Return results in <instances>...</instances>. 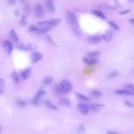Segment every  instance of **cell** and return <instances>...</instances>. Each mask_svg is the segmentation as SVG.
Segmentation results:
<instances>
[{"label":"cell","instance_id":"obj_11","mask_svg":"<svg viewBox=\"0 0 134 134\" xmlns=\"http://www.w3.org/2000/svg\"><path fill=\"white\" fill-rule=\"evenodd\" d=\"M30 74H31V69L30 68H26V69H24L20 73V77L22 78V79L26 80V79H27L30 77Z\"/></svg>","mask_w":134,"mask_h":134},{"label":"cell","instance_id":"obj_34","mask_svg":"<svg viewBox=\"0 0 134 134\" xmlns=\"http://www.w3.org/2000/svg\"><path fill=\"white\" fill-rule=\"evenodd\" d=\"M5 86V80L3 79H0V88H3Z\"/></svg>","mask_w":134,"mask_h":134},{"label":"cell","instance_id":"obj_29","mask_svg":"<svg viewBox=\"0 0 134 134\" xmlns=\"http://www.w3.org/2000/svg\"><path fill=\"white\" fill-rule=\"evenodd\" d=\"M98 52H90V53H89V55H88V57H97V56H98Z\"/></svg>","mask_w":134,"mask_h":134},{"label":"cell","instance_id":"obj_39","mask_svg":"<svg viewBox=\"0 0 134 134\" xmlns=\"http://www.w3.org/2000/svg\"><path fill=\"white\" fill-rule=\"evenodd\" d=\"M130 21H131V23H132V24H134V18L131 19V20H130Z\"/></svg>","mask_w":134,"mask_h":134},{"label":"cell","instance_id":"obj_22","mask_svg":"<svg viewBox=\"0 0 134 134\" xmlns=\"http://www.w3.org/2000/svg\"><path fill=\"white\" fill-rule=\"evenodd\" d=\"M11 77H12V79H14V81L16 82V83H18V81H19V75L16 73V71L12 72V74H11Z\"/></svg>","mask_w":134,"mask_h":134},{"label":"cell","instance_id":"obj_5","mask_svg":"<svg viewBox=\"0 0 134 134\" xmlns=\"http://www.w3.org/2000/svg\"><path fill=\"white\" fill-rule=\"evenodd\" d=\"M34 10H35V15L37 17L41 18L42 16H44V8L43 6H42V5H40V4L36 5Z\"/></svg>","mask_w":134,"mask_h":134},{"label":"cell","instance_id":"obj_23","mask_svg":"<svg viewBox=\"0 0 134 134\" xmlns=\"http://www.w3.org/2000/svg\"><path fill=\"white\" fill-rule=\"evenodd\" d=\"M111 38H112V35L110 33H106V34H104V35L102 36V38H103L105 41H109L111 39Z\"/></svg>","mask_w":134,"mask_h":134},{"label":"cell","instance_id":"obj_19","mask_svg":"<svg viewBox=\"0 0 134 134\" xmlns=\"http://www.w3.org/2000/svg\"><path fill=\"white\" fill-rule=\"evenodd\" d=\"M90 94H91L92 97H95V98H99V97L102 96V93L98 89H93L92 91L90 92Z\"/></svg>","mask_w":134,"mask_h":134},{"label":"cell","instance_id":"obj_20","mask_svg":"<svg viewBox=\"0 0 134 134\" xmlns=\"http://www.w3.org/2000/svg\"><path fill=\"white\" fill-rule=\"evenodd\" d=\"M93 14H94V15H96L97 16H98V17L102 18V19L106 18V16H105V15H104V13H102V12H101V11H99V10H93Z\"/></svg>","mask_w":134,"mask_h":134},{"label":"cell","instance_id":"obj_17","mask_svg":"<svg viewBox=\"0 0 134 134\" xmlns=\"http://www.w3.org/2000/svg\"><path fill=\"white\" fill-rule=\"evenodd\" d=\"M76 96H77V98H79V99H80V100H83V101H89L90 100V98H89V97H86L85 95L80 94V93H76Z\"/></svg>","mask_w":134,"mask_h":134},{"label":"cell","instance_id":"obj_26","mask_svg":"<svg viewBox=\"0 0 134 134\" xmlns=\"http://www.w3.org/2000/svg\"><path fill=\"white\" fill-rule=\"evenodd\" d=\"M38 26H37V25H36V26L32 25V26H30V27H29V30H30V31H32V32H37V33H38Z\"/></svg>","mask_w":134,"mask_h":134},{"label":"cell","instance_id":"obj_36","mask_svg":"<svg viewBox=\"0 0 134 134\" xmlns=\"http://www.w3.org/2000/svg\"><path fill=\"white\" fill-rule=\"evenodd\" d=\"M15 15H16V16H19V11L17 10V9H16V10L15 11Z\"/></svg>","mask_w":134,"mask_h":134},{"label":"cell","instance_id":"obj_42","mask_svg":"<svg viewBox=\"0 0 134 134\" xmlns=\"http://www.w3.org/2000/svg\"><path fill=\"white\" fill-rule=\"evenodd\" d=\"M0 132H1V128H0Z\"/></svg>","mask_w":134,"mask_h":134},{"label":"cell","instance_id":"obj_33","mask_svg":"<svg viewBox=\"0 0 134 134\" xmlns=\"http://www.w3.org/2000/svg\"><path fill=\"white\" fill-rule=\"evenodd\" d=\"M17 103H18L19 106H25L26 105V102L23 100H17Z\"/></svg>","mask_w":134,"mask_h":134},{"label":"cell","instance_id":"obj_13","mask_svg":"<svg viewBox=\"0 0 134 134\" xmlns=\"http://www.w3.org/2000/svg\"><path fill=\"white\" fill-rule=\"evenodd\" d=\"M83 60H84V62L86 64H88V65H94V64H96V63L98 62V60H97L96 57H85Z\"/></svg>","mask_w":134,"mask_h":134},{"label":"cell","instance_id":"obj_31","mask_svg":"<svg viewBox=\"0 0 134 134\" xmlns=\"http://www.w3.org/2000/svg\"><path fill=\"white\" fill-rule=\"evenodd\" d=\"M7 3L10 5H16V0H7Z\"/></svg>","mask_w":134,"mask_h":134},{"label":"cell","instance_id":"obj_9","mask_svg":"<svg viewBox=\"0 0 134 134\" xmlns=\"http://www.w3.org/2000/svg\"><path fill=\"white\" fill-rule=\"evenodd\" d=\"M4 47H5V52L7 53L8 55L11 54V52L13 50V45L9 40H5L4 41Z\"/></svg>","mask_w":134,"mask_h":134},{"label":"cell","instance_id":"obj_6","mask_svg":"<svg viewBox=\"0 0 134 134\" xmlns=\"http://www.w3.org/2000/svg\"><path fill=\"white\" fill-rule=\"evenodd\" d=\"M78 109H79V110L80 111V113L83 115H87L89 114V106H87L86 104L79 103V105H78Z\"/></svg>","mask_w":134,"mask_h":134},{"label":"cell","instance_id":"obj_38","mask_svg":"<svg viewBox=\"0 0 134 134\" xmlns=\"http://www.w3.org/2000/svg\"><path fill=\"white\" fill-rule=\"evenodd\" d=\"M128 12H130V10H126V11H123V12H121V15H123V14H127Z\"/></svg>","mask_w":134,"mask_h":134},{"label":"cell","instance_id":"obj_35","mask_svg":"<svg viewBox=\"0 0 134 134\" xmlns=\"http://www.w3.org/2000/svg\"><path fill=\"white\" fill-rule=\"evenodd\" d=\"M84 130H85V127L83 125H80L79 128H78V131H79V132H80V131H83Z\"/></svg>","mask_w":134,"mask_h":134},{"label":"cell","instance_id":"obj_37","mask_svg":"<svg viewBox=\"0 0 134 134\" xmlns=\"http://www.w3.org/2000/svg\"><path fill=\"white\" fill-rule=\"evenodd\" d=\"M19 1H20V2H22V3H24V4H26V3H27L29 0H19Z\"/></svg>","mask_w":134,"mask_h":134},{"label":"cell","instance_id":"obj_4","mask_svg":"<svg viewBox=\"0 0 134 134\" xmlns=\"http://www.w3.org/2000/svg\"><path fill=\"white\" fill-rule=\"evenodd\" d=\"M17 48L21 49V50H29V51H32V50H35L37 48V45L36 44H32V43H28V44H18L17 45Z\"/></svg>","mask_w":134,"mask_h":134},{"label":"cell","instance_id":"obj_41","mask_svg":"<svg viewBox=\"0 0 134 134\" xmlns=\"http://www.w3.org/2000/svg\"><path fill=\"white\" fill-rule=\"evenodd\" d=\"M109 134H117L116 132H109Z\"/></svg>","mask_w":134,"mask_h":134},{"label":"cell","instance_id":"obj_8","mask_svg":"<svg viewBox=\"0 0 134 134\" xmlns=\"http://www.w3.org/2000/svg\"><path fill=\"white\" fill-rule=\"evenodd\" d=\"M46 8L49 13L55 12V5L53 3V0H46Z\"/></svg>","mask_w":134,"mask_h":134},{"label":"cell","instance_id":"obj_3","mask_svg":"<svg viewBox=\"0 0 134 134\" xmlns=\"http://www.w3.org/2000/svg\"><path fill=\"white\" fill-rule=\"evenodd\" d=\"M66 17H67V20L70 25L72 26H76L78 24V19H77V16H75V14L71 11H68L67 14H66Z\"/></svg>","mask_w":134,"mask_h":134},{"label":"cell","instance_id":"obj_2","mask_svg":"<svg viewBox=\"0 0 134 134\" xmlns=\"http://www.w3.org/2000/svg\"><path fill=\"white\" fill-rule=\"evenodd\" d=\"M60 88H61V89H62L63 93L64 94H68L71 91L72 89V85L69 81L68 80H62V81L60 82L59 84Z\"/></svg>","mask_w":134,"mask_h":134},{"label":"cell","instance_id":"obj_16","mask_svg":"<svg viewBox=\"0 0 134 134\" xmlns=\"http://www.w3.org/2000/svg\"><path fill=\"white\" fill-rule=\"evenodd\" d=\"M10 36L11 38H12V39H13L14 42H16V43H18V37H17V35H16V31H15V29H12L10 31Z\"/></svg>","mask_w":134,"mask_h":134},{"label":"cell","instance_id":"obj_24","mask_svg":"<svg viewBox=\"0 0 134 134\" xmlns=\"http://www.w3.org/2000/svg\"><path fill=\"white\" fill-rule=\"evenodd\" d=\"M55 91H56V92H57V94H58V95H62V94H64L59 85H57V86H56V87H55Z\"/></svg>","mask_w":134,"mask_h":134},{"label":"cell","instance_id":"obj_21","mask_svg":"<svg viewBox=\"0 0 134 134\" xmlns=\"http://www.w3.org/2000/svg\"><path fill=\"white\" fill-rule=\"evenodd\" d=\"M52 82H53V78H52V77H46V78L44 79L43 84L44 85H49V84H51Z\"/></svg>","mask_w":134,"mask_h":134},{"label":"cell","instance_id":"obj_12","mask_svg":"<svg viewBox=\"0 0 134 134\" xmlns=\"http://www.w3.org/2000/svg\"><path fill=\"white\" fill-rule=\"evenodd\" d=\"M42 57H43V56H42V54H40V53H38V52H34L32 54V56H31V58H32V61L34 63L38 62V61H39L40 59H42Z\"/></svg>","mask_w":134,"mask_h":134},{"label":"cell","instance_id":"obj_25","mask_svg":"<svg viewBox=\"0 0 134 134\" xmlns=\"http://www.w3.org/2000/svg\"><path fill=\"white\" fill-rule=\"evenodd\" d=\"M125 89L134 93V85L133 84H127V85H125Z\"/></svg>","mask_w":134,"mask_h":134},{"label":"cell","instance_id":"obj_40","mask_svg":"<svg viewBox=\"0 0 134 134\" xmlns=\"http://www.w3.org/2000/svg\"><path fill=\"white\" fill-rule=\"evenodd\" d=\"M2 93H3V89H0V95H1Z\"/></svg>","mask_w":134,"mask_h":134},{"label":"cell","instance_id":"obj_32","mask_svg":"<svg viewBox=\"0 0 134 134\" xmlns=\"http://www.w3.org/2000/svg\"><path fill=\"white\" fill-rule=\"evenodd\" d=\"M118 75V73L116 72V71H114V72H112V73H110L109 75V78H113V77H116Z\"/></svg>","mask_w":134,"mask_h":134},{"label":"cell","instance_id":"obj_7","mask_svg":"<svg viewBox=\"0 0 134 134\" xmlns=\"http://www.w3.org/2000/svg\"><path fill=\"white\" fill-rule=\"evenodd\" d=\"M45 94H46V91H45V90H44V89H39V90H38V92L37 93V95H36L35 98H34V100H33L32 102L34 104H36V105H38V101L40 100L41 98H42V97H43Z\"/></svg>","mask_w":134,"mask_h":134},{"label":"cell","instance_id":"obj_28","mask_svg":"<svg viewBox=\"0 0 134 134\" xmlns=\"http://www.w3.org/2000/svg\"><path fill=\"white\" fill-rule=\"evenodd\" d=\"M124 104H125V106L129 107V108H134V104L131 101H128V100H125L124 101Z\"/></svg>","mask_w":134,"mask_h":134},{"label":"cell","instance_id":"obj_14","mask_svg":"<svg viewBox=\"0 0 134 134\" xmlns=\"http://www.w3.org/2000/svg\"><path fill=\"white\" fill-rule=\"evenodd\" d=\"M116 94H120V95H129V96H134V93L130 91L128 89H118L116 90Z\"/></svg>","mask_w":134,"mask_h":134},{"label":"cell","instance_id":"obj_15","mask_svg":"<svg viewBox=\"0 0 134 134\" xmlns=\"http://www.w3.org/2000/svg\"><path fill=\"white\" fill-rule=\"evenodd\" d=\"M58 103L61 105V106H65V107H69L70 106V100L67 98H60L59 101H58Z\"/></svg>","mask_w":134,"mask_h":134},{"label":"cell","instance_id":"obj_18","mask_svg":"<svg viewBox=\"0 0 134 134\" xmlns=\"http://www.w3.org/2000/svg\"><path fill=\"white\" fill-rule=\"evenodd\" d=\"M45 105H46V108H48L49 109H52V110H55V111L57 110V107L55 106L54 104H52L51 102H49V101H46V102H45Z\"/></svg>","mask_w":134,"mask_h":134},{"label":"cell","instance_id":"obj_10","mask_svg":"<svg viewBox=\"0 0 134 134\" xmlns=\"http://www.w3.org/2000/svg\"><path fill=\"white\" fill-rule=\"evenodd\" d=\"M100 39H101L100 37H98V36H92V37H89V38H88V41L91 45H96V44L100 42Z\"/></svg>","mask_w":134,"mask_h":134},{"label":"cell","instance_id":"obj_1","mask_svg":"<svg viewBox=\"0 0 134 134\" xmlns=\"http://www.w3.org/2000/svg\"><path fill=\"white\" fill-rule=\"evenodd\" d=\"M60 22V19H51V20H46V21H41L38 22L37 26H38V33L39 34H44V33L48 32L49 30L52 29L54 27H56L58 23Z\"/></svg>","mask_w":134,"mask_h":134},{"label":"cell","instance_id":"obj_30","mask_svg":"<svg viewBox=\"0 0 134 134\" xmlns=\"http://www.w3.org/2000/svg\"><path fill=\"white\" fill-rule=\"evenodd\" d=\"M109 25H110V26H112L115 29H119V26H118V25H116L115 23H113V22H109Z\"/></svg>","mask_w":134,"mask_h":134},{"label":"cell","instance_id":"obj_27","mask_svg":"<svg viewBox=\"0 0 134 134\" xmlns=\"http://www.w3.org/2000/svg\"><path fill=\"white\" fill-rule=\"evenodd\" d=\"M24 9H25V15H27V16H28L30 13V6L28 5H26Z\"/></svg>","mask_w":134,"mask_h":134}]
</instances>
